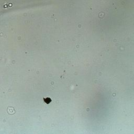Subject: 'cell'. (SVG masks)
Instances as JSON below:
<instances>
[{
    "mask_svg": "<svg viewBox=\"0 0 134 134\" xmlns=\"http://www.w3.org/2000/svg\"><path fill=\"white\" fill-rule=\"evenodd\" d=\"M51 99L50 98H49V97H47L46 98H44V102L45 103H46L47 104L50 103L51 102Z\"/></svg>",
    "mask_w": 134,
    "mask_h": 134,
    "instance_id": "cell-1",
    "label": "cell"
}]
</instances>
